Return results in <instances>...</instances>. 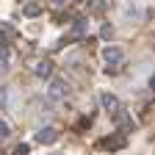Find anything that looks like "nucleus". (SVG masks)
I'll list each match as a JSON object with an SVG mask.
<instances>
[{
    "mask_svg": "<svg viewBox=\"0 0 155 155\" xmlns=\"http://www.w3.org/2000/svg\"><path fill=\"white\" fill-rule=\"evenodd\" d=\"M103 61L108 64V69H111V67H122L125 50H122L119 45H105V47H103Z\"/></svg>",
    "mask_w": 155,
    "mask_h": 155,
    "instance_id": "nucleus-1",
    "label": "nucleus"
},
{
    "mask_svg": "<svg viewBox=\"0 0 155 155\" xmlns=\"http://www.w3.org/2000/svg\"><path fill=\"white\" fill-rule=\"evenodd\" d=\"M11 136V127H8V122H0V139H8Z\"/></svg>",
    "mask_w": 155,
    "mask_h": 155,
    "instance_id": "nucleus-9",
    "label": "nucleus"
},
{
    "mask_svg": "<svg viewBox=\"0 0 155 155\" xmlns=\"http://www.w3.org/2000/svg\"><path fill=\"white\" fill-rule=\"evenodd\" d=\"M116 122H119V127H122L125 133H130V130L136 127V125H133V119H130V116H127L125 111H119V114H116Z\"/></svg>",
    "mask_w": 155,
    "mask_h": 155,
    "instance_id": "nucleus-6",
    "label": "nucleus"
},
{
    "mask_svg": "<svg viewBox=\"0 0 155 155\" xmlns=\"http://www.w3.org/2000/svg\"><path fill=\"white\" fill-rule=\"evenodd\" d=\"M28 152H31V147H28V144H19V147L14 150V155H28Z\"/></svg>",
    "mask_w": 155,
    "mask_h": 155,
    "instance_id": "nucleus-10",
    "label": "nucleus"
},
{
    "mask_svg": "<svg viewBox=\"0 0 155 155\" xmlns=\"http://www.w3.org/2000/svg\"><path fill=\"white\" fill-rule=\"evenodd\" d=\"M100 105H103V108H105L108 114H114V116L122 111V103L116 100V97H114L111 91H103V94H100Z\"/></svg>",
    "mask_w": 155,
    "mask_h": 155,
    "instance_id": "nucleus-3",
    "label": "nucleus"
},
{
    "mask_svg": "<svg viewBox=\"0 0 155 155\" xmlns=\"http://www.w3.org/2000/svg\"><path fill=\"white\" fill-rule=\"evenodd\" d=\"M150 86H152V91H155V75H152V78H150Z\"/></svg>",
    "mask_w": 155,
    "mask_h": 155,
    "instance_id": "nucleus-14",
    "label": "nucleus"
},
{
    "mask_svg": "<svg viewBox=\"0 0 155 155\" xmlns=\"http://www.w3.org/2000/svg\"><path fill=\"white\" fill-rule=\"evenodd\" d=\"M103 8H105L103 0H91V11H103Z\"/></svg>",
    "mask_w": 155,
    "mask_h": 155,
    "instance_id": "nucleus-11",
    "label": "nucleus"
},
{
    "mask_svg": "<svg viewBox=\"0 0 155 155\" xmlns=\"http://www.w3.org/2000/svg\"><path fill=\"white\" fill-rule=\"evenodd\" d=\"M33 72H36L39 78H53V64H50V61H39V64L33 67Z\"/></svg>",
    "mask_w": 155,
    "mask_h": 155,
    "instance_id": "nucleus-5",
    "label": "nucleus"
},
{
    "mask_svg": "<svg viewBox=\"0 0 155 155\" xmlns=\"http://www.w3.org/2000/svg\"><path fill=\"white\" fill-rule=\"evenodd\" d=\"M36 141H39V144H55V141H58V130L50 127V125H47V127H39V130H36Z\"/></svg>",
    "mask_w": 155,
    "mask_h": 155,
    "instance_id": "nucleus-4",
    "label": "nucleus"
},
{
    "mask_svg": "<svg viewBox=\"0 0 155 155\" xmlns=\"http://www.w3.org/2000/svg\"><path fill=\"white\" fill-rule=\"evenodd\" d=\"M103 147L105 150H119V147H125V139H122V136H114V139H105L103 141Z\"/></svg>",
    "mask_w": 155,
    "mask_h": 155,
    "instance_id": "nucleus-7",
    "label": "nucleus"
},
{
    "mask_svg": "<svg viewBox=\"0 0 155 155\" xmlns=\"http://www.w3.org/2000/svg\"><path fill=\"white\" fill-rule=\"evenodd\" d=\"M67 94H69V83L61 81V78H55V81L50 83V89H47L50 100H67Z\"/></svg>",
    "mask_w": 155,
    "mask_h": 155,
    "instance_id": "nucleus-2",
    "label": "nucleus"
},
{
    "mask_svg": "<svg viewBox=\"0 0 155 155\" xmlns=\"http://www.w3.org/2000/svg\"><path fill=\"white\" fill-rule=\"evenodd\" d=\"M39 11H42V6H39V3H28V6H25V17H36Z\"/></svg>",
    "mask_w": 155,
    "mask_h": 155,
    "instance_id": "nucleus-8",
    "label": "nucleus"
},
{
    "mask_svg": "<svg viewBox=\"0 0 155 155\" xmlns=\"http://www.w3.org/2000/svg\"><path fill=\"white\" fill-rule=\"evenodd\" d=\"M67 3H69V0H53V6H55V8H64Z\"/></svg>",
    "mask_w": 155,
    "mask_h": 155,
    "instance_id": "nucleus-12",
    "label": "nucleus"
},
{
    "mask_svg": "<svg viewBox=\"0 0 155 155\" xmlns=\"http://www.w3.org/2000/svg\"><path fill=\"white\" fill-rule=\"evenodd\" d=\"M111 33H114V28H111V25H103V36H105V39H108V36H111Z\"/></svg>",
    "mask_w": 155,
    "mask_h": 155,
    "instance_id": "nucleus-13",
    "label": "nucleus"
}]
</instances>
